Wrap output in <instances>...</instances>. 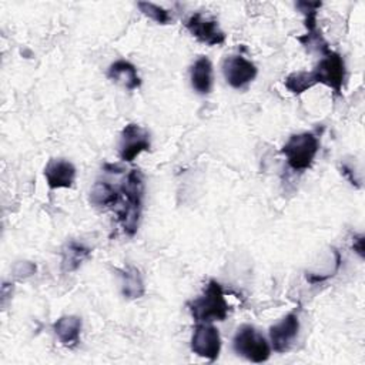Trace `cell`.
I'll use <instances>...</instances> for the list:
<instances>
[{
    "label": "cell",
    "instance_id": "6da1fadb",
    "mask_svg": "<svg viewBox=\"0 0 365 365\" xmlns=\"http://www.w3.org/2000/svg\"><path fill=\"white\" fill-rule=\"evenodd\" d=\"M121 195L124 197L123 205L115 211L124 232L133 237L137 232L138 221L143 208L144 180L140 170H130L120 185Z\"/></svg>",
    "mask_w": 365,
    "mask_h": 365
},
{
    "label": "cell",
    "instance_id": "7a4b0ae2",
    "mask_svg": "<svg viewBox=\"0 0 365 365\" xmlns=\"http://www.w3.org/2000/svg\"><path fill=\"white\" fill-rule=\"evenodd\" d=\"M228 308L222 287L215 279H211L207 284L204 292L198 298L188 302V309L198 324L224 321L228 315Z\"/></svg>",
    "mask_w": 365,
    "mask_h": 365
},
{
    "label": "cell",
    "instance_id": "3957f363",
    "mask_svg": "<svg viewBox=\"0 0 365 365\" xmlns=\"http://www.w3.org/2000/svg\"><path fill=\"white\" fill-rule=\"evenodd\" d=\"M319 150V141L314 133H299L289 137L282 147L289 168L294 171L308 170Z\"/></svg>",
    "mask_w": 365,
    "mask_h": 365
},
{
    "label": "cell",
    "instance_id": "277c9868",
    "mask_svg": "<svg viewBox=\"0 0 365 365\" xmlns=\"http://www.w3.org/2000/svg\"><path fill=\"white\" fill-rule=\"evenodd\" d=\"M234 351L251 362H265L269 358V345L267 339L252 325H241L232 339Z\"/></svg>",
    "mask_w": 365,
    "mask_h": 365
},
{
    "label": "cell",
    "instance_id": "5b68a950",
    "mask_svg": "<svg viewBox=\"0 0 365 365\" xmlns=\"http://www.w3.org/2000/svg\"><path fill=\"white\" fill-rule=\"evenodd\" d=\"M312 73L315 76L317 84L322 83L327 87L332 88L335 94H342L341 90L345 80V63L339 53L332 50L324 53V57L319 60Z\"/></svg>",
    "mask_w": 365,
    "mask_h": 365
},
{
    "label": "cell",
    "instance_id": "8992f818",
    "mask_svg": "<svg viewBox=\"0 0 365 365\" xmlns=\"http://www.w3.org/2000/svg\"><path fill=\"white\" fill-rule=\"evenodd\" d=\"M151 147L150 134L138 124H127L120 135L118 154L123 161H134L143 151H148Z\"/></svg>",
    "mask_w": 365,
    "mask_h": 365
},
{
    "label": "cell",
    "instance_id": "52a82bcc",
    "mask_svg": "<svg viewBox=\"0 0 365 365\" xmlns=\"http://www.w3.org/2000/svg\"><path fill=\"white\" fill-rule=\"evenodd\" d=\"M191 351L208 361H215L221 351V336L211 324L200 322L191 336Z\"/></svg>",
    "mask_w": 365,
    "mask_h": 365
},
{
    "label": "cell",
    "instance_id": "ba28073f",
    "mask_svg": "<svg viewBox=\"0 0 365 365\" xmlns=\"http://www.w3.org/2000/svg\"><path fill=\"white\" fill-rule=\"evenodd\" d=\"M225 81L232 88H244L257 77V66L242 56H228L222 63Z\"/></svg>",
    "mask_w": 365,
    "mask_h": 365
},
{
    "label": "cell",
    "instance_id": "9c48e42d",
    "mask_svg": "<svg viewBox=\"0 0 365 365\" xmlns=\"http://www.w3.org/2000/svg\"><path fill=\"white\" fill-rule=\"evenodd\" d=\"M187 30L201 43L208 46H220L225 41V34L220 29L218 21L204 17L201 13H194L185 20Z\"/></svg>",
    "mask_w": 365,
    "mask_h": 365
},
{
    "label": "cell",
    "instance_id": "30bf717a",
    "mask_svg": "<svg viewBox=\"0 0 365 365\" xmlns=\"http://www.w3.org/2000/svg\"><path fill=\"white\" fill-rule=\"evenodd\" d=\"M299 319L295 312L285 315L278 324L269 328V339L275 352H287L297 338Z\"/></svg>",
    "mask_w": 365,
    "mask_h": 365
},
{
    "label": "cell",
    "instance_id": "8fae6325",
    "mask_svg": "<svg viewBox=\"0 0 365 365\" xmlns=\"http://www.w3.org/2000/svg\"><path fill=\"white\" fill-rule=\"evenodd\" d=\"M44 177L51 190L70 188L76 180V167L64 158H51L44 168Z\"/></svg>",
    "mask_w": 365,
    "mask_h": 365
},
{
    "label": "cell",
    "instance_id": "7c38bea8",
    "mask_svg": "<svg viewBox=\"0 0 365 365\" xmlns=\"http://www.w3.org/2000/svg\"><path fill=\"white\" fill-rule=\"evenodd\" d=\"M53 331L64 346L74 348L80 342L81 318L76 315H64L53 324Z\"/></svg>",
    "mask_w": 365,
    "mask_h": 365
},
{
    "label": "cell",
    "instance_id": "4fadbf2b",
    "mask_svg": "<svg viewBox=\"0 0 365 365\" xmlns=\"http://www.w3.org/2000/svg\"><path fill=\"white\" fill-rule=\"evenodd\" d=\"M107 76L111 81H114L115 84H120L127 90H135L141 86V78L137 73L135 66L127 60L114 61L108 67Z\"/></svg>",
    "mask_w": 365,
    "mask_h": 365
},
{
    "label": "cell",
    "instance_id": "5bb4252c",
    "mask_svg": "<svg viewBox=\"0 0 365 365\" xmlns=\"http://www.w3.org/2000/svg\"><path fill=\"white\" fill-rule=\"evenodd\" d=\"M190 80L192 88L198 94H208L212 90V64L207 57H200L191 66Z\"/></svg>",
    "mask_w": 365,
    "mask_h": 365
},
{
    "label": "cell",
    "instance_id": "9a60e30c",
    "mask_svg": "<svg viewBox=\"0 0 365 365\" xmlns=\"http://www.w3.org/2000/svg\"><path fill=\"white\" fill-rule=\"evenodd\" d=\"M121 191L120 188L114 187L108 181H96L91 191H90V201L94 207L107 210L114 208L120 202Z\"/></svg>",
    "mask_w": 365,
    "mask_h": 365
},
{
    "label": "cell",
    "instance_id": "2e32d148",
    "mask_svg": "<svg viewBox=\"0 0 365 365\" xmlns=\"http://www.w3.org/2000/svg\"><path fill=\"white\" fill-rule=\"evenodd\" d=\"M91 250L74 240L68 241L61 251V269L64 272H73L90 257Z\"/></svg>",
    "mask_w": 365,
    "mask_h": 365
},
{
    "label": "cell",
    "instance_id": "e0dca14e",
    "mask_svg": "<svg viewBox=\"0 0 365 365\" xmlns=\"http://www.w3.org/2000/svg\"><path fill=\"white\" fill-rule=\"evenodd\" d=\"M121 277V292L127 299H135L144 294V282L140 271L130 265L120 271Z\"/></svg>",
    "mask_w": 365,
    "mask_h": 365
},
{
    "label": "cell",
    "instance_id": "ac0fdd59",
    "mask_svg": "<svg viewBox=\"0 0 365 365\" xmlns=\"http://www.w3.org/2000/svg\"><path fill=\"white\" fill-rule=\"evenodd\" d=\"M284 84L287 90L292 94H301L314 87L317 84V80L312 71H294L285 77Z\"/></svg>",
    "mask_w": 365,
    "mask_h": 365
},
{
    "label": "cell",
    "instance_id": "d6986e66",
    "mask_svg": "<svg viewBox=\"0 0 365 365\" xmlns=\"http://www.w3.org/2000/svg\"><path fill=\"white\" fill-rule=\"evenodd\" d=\"M140 11L147 16L148 19L154 20L155 23L158 24H168L173 21V17L170 14V11L158 4H154V3H150V1H138L137 3Z\"/></svg>",
    "mask_w": 365,
    "mask_h": 365
},
{
    "label": "cell",
    "instance_id": "ffe728a7",
    "mask_svg": "<svg viewBox=\"0 0 365 365\" xmlns=\"http://www.w3.org/2000/svg\"><path fill=\"white\" fill-rule=\"evenodd\" d=\"M352 248H354V251H355L359 257H364V235H355V237H354Z\"/></svg>",
    "mask_w": 365,
    "mask_h": 365
}]
</instances>
